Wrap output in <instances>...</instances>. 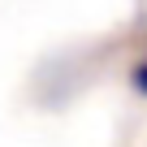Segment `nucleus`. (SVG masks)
<instances>
[{
	"label": "nucleus",
	"instance_id": "nucleus-1",
	"mask_svg": "<svg viewBox=\"0 0 147 147\" xmlns=\"http://www.w3.org/2000/svg\"><path fill=\"white\" fill-rule=\"evenodd\" d=\"M125 82H130V91H134L138 100H147V52L130 65V78H125Z\"/></svg>",
	"mask_w": 147,
	"mask_h": 147
}]
</instances>
